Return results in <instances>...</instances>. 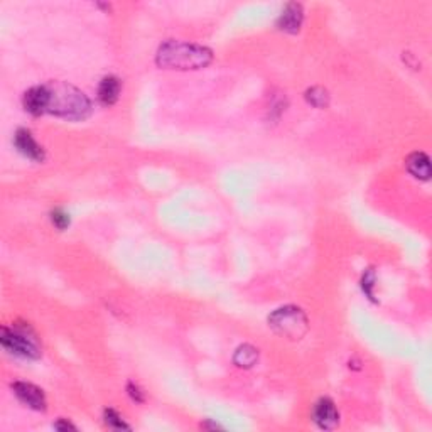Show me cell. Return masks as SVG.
Segmentation results:
<instances>
[{
  "label": "cell",
  "mask_w": 432,
  "mask_h": 432,
  "mask_svg": "<svg viewBox=\"0 0 432 432\" xmlns=\"http://www.w3.org/2000/svg\"><path fill=\"white\" fill-rule=\"evenodd\" d=\"M103 419H105V424L110 429H130V426H127L113 409H106V411L103 412Z\"/></svg>",
  "instance_id": "5bb4252c"
},
{
  "label": "cell",
  "mask_w": 432,
  "mask_h": 432,
  "mask_svg": "<svg viewBox=\"0 0 432 432\" xmlns=\"http://www.w3.org/2000/svg\"><path fill=\"white\" fill-rule=\"evenodd\" d=\"M128 394H130V397L134 398L135 402H144L142 390H140L137 385H134V383H128Z\"/></svg>",
  "instance_id": "e0dca14e"
},
{
  "label": "cell",
  "mask_w": 432,
  "mask_h": 432,
  "mask_svg": "<svg viewBox=\"0 0 432 432\" xmlns=\"http://www.w3.org/2000/svg\"><path fill=\"white\" fill-rule=\"evenodd\" d=\"M51 221H53V225L58 230H66V228L69 227V215L65 209L58 208L51 213Z\"/></svg>",
  "instance_id": "9a60e30c"
},
{
  "label": "cell",
  "mask_w": 432,
  "mask_h": 432,
  "mask_svg": "<svg viewBox=\"0 0 432 432\" xmlns=\"http://www.w3.org/2000/svg\"><path fill=\"white\" fill-rule=\"evenodd\" d=\"M306 100H308L312 106H316V109H326V106L330 105V93H328L324 88L315 87L311 88V90L306 91Z\"/></svg>",
  "instance_id": "4fadbf2b"
},
{
  "label": "cell",
  "mask_w": 432,
  "mask_h": 432,
  "mask_svg": "<svg viewBox=\"0 0 432 432\" xmlns=\"http://www.w3.org/2000/svg\"><path fill=\"white\" fill-rule=\"evenodd\" d=\"M405 168L413 177L422 181H429L431 177V161L427 154L413 152L405 159Z\"/></svg>",
  "instance_id": "30bf717a"
},
{
  "label": "cell",
  "mask_w": 432,
  "mask_h": 432,
  "mask_svg": "<svg viewBox=\"0 0 432 432\" xmlns=\"http://www.w3.org/2000/svg\"><path fill=\"white\" fill-rule=\"evenodd\" d=\"M302 19H304V14H302L301 3H287L277 21V27L284 32H289V34H295L301 29Z\"/></svg>",
  "instance_id": "9c48e42d"
},
{
  "label": "cell",
  "mask_w": 432,
  "mask_h": 432,
  "mask_svg": "<svg viewBox=\"0 0 432 432\" xmlns=\"http://www.w3.org/2000/svg\"><path fill=\"white\" fill-rule=\"evenodd\" d=\"M12 390L24 405L34 409V411H46V395L39 387L27 382H16L12 383Z\"/></svg>",
  "instance_id": "8992f818"
},
{
  "label": "cell",
  "mask_w": 432,
  "mask_h": 432,
  "mask_svg": "<svg viewBox=\"0 0 432 432\" xmlns=\"http://www.w3.org/2000/svg\"><path fill=\"white\" fill-rule=\"evenodd\" d=\"M258 360V350L250 345H243L236 350L234 361L240 368H252Z\"/></svg>",
  "instance_id": "7c38bea8"
},
{
  "label": "cell",
  "mask_w": 432,
  "mask_h": 432,
  "mask_svg": "<svg viewBox=\"0 0 432 432\" xmlns=\"http://www.w3.org/2000/svg\"><path fill=\"white\" fill-rule=\"evenodd\" d=\"M312 420L324 431H331L338 427L339 412L331 398L323 397L316 402L312 407Z\"/></svg>",
  "instance_id": "5b68a950"
},
{
  "label": "cell",
  "mask_w": 432,
  "mask_h": 432,
  "mask_svg": "<svg viewBox=\"0 0 432 432\" xmlns=\"http://www.w3.org/2000/svg\"><path fill=\"white\" fill-rule=\"evenodd\" d=\"M120 95V80L115 76H106L102 80L98 87V100L102 105L110 106L118 100Z\"/></svg>",
  "instance_id": "8fae6325"
},
{
  "label": "cell",
  "mask_w": 432,
  "mask_h": 432,
  "mask_svg": "<svg viewBox=\"0 0 432 432\" xmlns=\"http://www.w3.org/2000/svg\"><path fill=\"white\" fill-rule=\"evenodd\" d=\"M2 346L9 353L16 354L21 358H29V360H38L41 356V345L38 336L29 326H14L2 328V336H0Z\"/></svg>",
  "instance_id": "3957f363"
},
{
  "label": "cell",
  "mask_w": 432,
  "mask_h": 432,
  "mask_svg": "<svg viewBox=\"0 0 432 432\" xmlns=\"http://www.w3.org/2000/svg\"><path fill=\"white\" fill-rule=\"evenodd\" d=\"M49 90V105L47 113L68 118V120H83L90 115L91 103L83 91L66 83L46 84Z\"/></svg>",
  "instance_id": "7a4b0ae2"
},
{
  "label": "cell",
  "mask_w": 432,
  "mask_h": 432,
  "mask_svg": "<svg viewBox=\"0 0 432 432\" xmlns=\"http://www.w3.org/2000/svg\"><path fill=\"white\" fill-rule=\"evenodd\" d=\"M22 103H24L25 112H29L31 115H43L47 112V105H49V90L46 84L31 88L25 91Z\"/></svg>",
  "instance_id": "ba28073f"
},
{
  "label": "cell",
  "mask_w": 432,
  "mask_h": 432,
  "mask_svg": "<svg viewBox=\"0 0 432 432\" xmlns=\"http://www.w3.org/2000/svg\"><path fill=\"white\" fill-rule=\"evenodd\" d=\"M361 287H363V293L368 295L370 299H374V287H375V272L372 269H368L365 272L363 280H361Z\"/></svg>",
  "instance_id": "2e32d148"
},
{
  "label": "cell",
  "mask_w": 432,
  "mask_h": 432,
  "mask_svg": "<svg viewBox=\"0 0 432 432\" xmlns=\"http://www.w3.org/2000/svg\"><path fill=\"white\" fill-rule=\"evenodd\" d=\"M14 144H16L17 150H19L22 156L31 159V161L43 162L44 157H46L44 149L36 142V139L32 137V134L27 128H19V130L16 132V135H14Z\"/></svg>",
  "instance_id": "52a82bcc"
},
{
  "label": "cell",
  "mask_w": 432,
  "mask_h": 432,
  "mask_svg": "<svg viewBox=\"0 0 432 432\" xmlns=\"http://www.w3.org/2000/svg\"><path fill=\"white\" fill-rule=\"evenodd\" d=\"M54 429H58V431H76V427L73 426V424L66 422V420H58V422L54 424Z\"/></svg>",
  "instance_id": "ac0fdd59"
},
{
  "label": "cell",
  "mask_w": 432,
  "mask_h": 432,
  "mask_svg": "<svg viewBox=\"0 0 432 432\" xmlns=\"http://www.w3.org/2000/svg\"><path fill=\"white\" fill-rule=\"evenodd\" d=\"M269 326L284 338L301 339L308 331V317L299 308L286 306L269 316Z\"/></svg>",
  "instance_id": "277c9868"
},
{
  "label": "cell",
  "mask_w": 432,
  "mask_h": 432,
  "mask_svg": "<svg viewBox=\"0 0 432 432\" xmlns=\"http://www.w3.org/2000/svg\"><path fill=\"white\" fill-rule=\"evenodd\" d=\"M212 51L196 44L168 41L157 51V65L166 69H199L212 62Z\"/></svg>",
  "instance_id": "6da1fadb"
}]
</instances>
